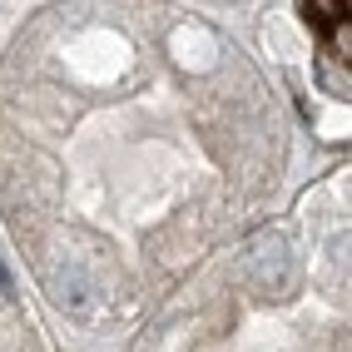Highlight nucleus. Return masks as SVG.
<instances>
[{"label": "nucleus", "mask_w": 352, "mask_h": 352, "mask_svg": "<svg viewBox=\"0 0 352 352\" xmlns=\"http://www.w3.org/2000/svg\"><path fill=\"white\" fill-rule=\"evenodd\" d=\"M243 263H248V278L258 288L288 293V283H293V248L278 239V233H258V239L248 243V253H243Z\"/></svg>", "instance_id": "nucleus-1"}, {"label": "nucleus", "mask_w": 352, "mask_h": 352, "mask_svg": "<svg viewBox=\"0 0 352 352\" xmlns=\"http://www.w3.org/2000/svg\"><path fill=\"white\" fill-rule=\"evenodd\" d=\"M55 298H60V308L69 318H89V313H95V283H89L85 273H65L60 288H55Z\"/></svg>", "instance_id": "nucleus-2"}]
</instances>
